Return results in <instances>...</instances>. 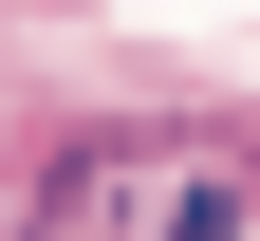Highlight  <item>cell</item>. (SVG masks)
I'll return each instance as SVG.
<instances>
[{
	"mask_svg": "<svg viewBox=\"0 0 260 241\" xmlns=\"http://www.w3.org/2000/svg\"><path fill=\"white\" fill-rule=\"evenodd\" d=\"M19 241H260V149L242 130H75V149L19 186Z\"/></svg>",
	"mask_w": 260,
	"mask_h": 241,
	"instance_id": "1",
	"label": "cell"
}]
</instances>
